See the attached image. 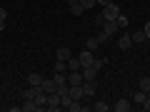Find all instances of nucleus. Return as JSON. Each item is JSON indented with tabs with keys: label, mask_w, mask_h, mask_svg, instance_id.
I'll return each mask as SVG.
<instances>
[{
	"label": "nucleus",
	"mask_w": 150,
	"mask_h": 112,
	"mask_svg": "<svg viewBox=\"0 0 150 112\" xmlns=\"http://www.w3.org/2000/svg\"><path fill=\"white\" fill-rule=\"evenodd\" d=\"M118 15H120V8L115 5L112 0L108 3V5H103V18H105L108 22H115V20H118Z\"/></svg>",
	"instance_id": "obj_1"
},
{
	"label": "nucleus",
	"mask_w": 150,
	"mask_h": 112,
	"mask_svg": "<svg viewBox=\"0 0 150 112\" xmlns=\"http://www.w3.org/2000/svg\"><path fill=\"white\" fill-rule=\"evenodd\" d=\"M45 107H48L50 112H58L60 107H63V102H60V95H58V92H50V95H48V105H45Z\"/></svg>",
	"instance_id": "obj_2"
},
{
	"label": "nucleus",
	"mask_w": 150,
	"mask_h": 112,
	"mask_svg": "<svg viewBox=\"0 0 150 112\" xmlns=\"http://www.w3.org/2000/svg\"><path fill=\"white\" fill-rule=\"evenodd\" d=\"M78 60H80V65H83V67H88V65H93L95 55H93V50H88V48H85L80 55H78Z\"/></svg>",
	"instance_id": "obj_3"
},
{
	"label": "nucleus",
	"mask_w": 150,
	"mask_h": 112,
	"mask_svg": "<svg viewBox=\"0 0 150 112\" xmlns=\"http://www.w3.org/2000/svg\"><path fill=\"white\" fill-rule=\"evenodd\" d=\"M83 82H85V80H83L80 70H73V72L68 75V85H83Z\"/></svg>",
	"instance_id": "obj_4"
},
{
	"label": "nucleus",
	"mask_w": 150,
	"mask_h": 112,
	"mask_svg": "<svg viewBox=\"0 0 150 112\" xmlns=\"http://www.w3.org/2000/svg\"><path fill=\"white\" fill-rule=\"evenodd\" d=\"M130 45H133V37H130V32H123V35L118 37V48H120V50H128Z\"/></svg>",
	"instance_id": "obj_5"
},
{
	"label": "nucleus",
	"mask_w": 150,
	"mask_h": 112,
	"mask_svg": "<svg viewBox=\"0 0 150 112\" xmlns=\"http://www.w3.org/2000/svg\"><path fill=\"white\" fill-rule=\"evenodd\" d=\"M55 87H58V85H55L53 77H43V85H40V90H43V92H48V95H50V92H55Z\"/></svg>",
	"instance_id": "obj_6"
},
{
	"label": "nucleus",
	"mask_w": 150,
	"mask_h": 112,
	"mask_svg": "<svg viewBox=\"0 0 150 112\" xmlns=\"http://www.w3.org/2000/svg\"><path fill=\"white\" fill-rule=\"evenodd\" d=\"M28 85H30V87H40V85H43V75H40V72H30V75H28Z\"/></svg>",
	"instance_id": "obj_7"
},
{
	"label": "nucleus",
	"mask_w": 150,
	"mask_h": 112,
	"mask_svg": "<svg viewBox=\"0 0 150 112\" xmlns=\"http://www.w3.org/2000/svg\"><path fill=\"white\" fill-rule=\"evenodd\" d=\"M95 80H85V82H83V92H85V97H93V95H95Z\"/></svg>",
	"instance_id": "obj_8"
},
{
	"label": "nucleus",
	"mask_w": 150,
	"mask_h": 112,
	"mask_svg": "<svg viewBox=\"0 0 150 112\" xmlns=\"http://www.w3.org/2000/svg\"><path fill=\"white\" fill-rule=\"evenodd\" d=\"M112 107H115V112H128L130 107H133V102H130V100H125V97H123V100H118V102H115Z\"/></svg>",
	"instance_id": "obj_9"
},
{
	"label": "nucleus",
	"mask_w": 150,
	"mask_h": 112,
	"mask_svg": "<svg viewBox=\"0 0 150 112\" xmlns=\"http://www.w3.org/2000/svg\"><path fill=\"white\" fill-rule=\"evenodd\" d=\"M80 72H83V80H95V77H98V70L93 67V65H88V67H83Z\"/></svg>",
	"instance_id": "obj_10"
},
{
	"label": "nucleus",
	"mask_w": 150,
	"mask_h": 112,
	"mask_svg": "<svg viewBox=\"0 0 150 112\" xmlns=\"http://www.w3.org/2000/svg\"><path fill=\"white\" fill-rule=\"evenodd\" d=\"M70 97H73V100H80V97H85L83 85H70Z\"/></svg>",
	"instance_id": "obj_11"
},
{
	"label": "nucleus",
	"mask_w": 150,
	"mask_h": 112,
	"mask_svg": "<svg viewBox=\"0 0 150 112\" xmlns=\"http://www.w3.org/2000/svg\"><path fill=\"white\" fill-rule=\"evenodd\" d=\"M70 57H73V52H70V48H65V45H60V48H58V60H65V62H68Z\"/></svg>",
	"instance_id": "obj_12"
},
{
	"label": "nucleus",
	"mask_w": 150,
	"mask_h": 112,
	"mask_svg": "<svg viewBox=\"0 0 150 112\" xmlns=\"http://www.w3.org/2000/svg\"><path fill=\"white\" fill-rule=\"evenodd\" d=\"M20 110H25V112H38V110H40V107L35 105V100H23Z\"/></svg>",
	"instance_id": "obj_13"
},
{
	"label": "nucleus",
	"mask_w": 150,
	"mask_h": 112,
	"mask_svg": "<svg viewBox=\"0 0 150 112\" xmlns=\"http://www.w3.org/2000/svg\"><path fill=\"white\" fill-rule=\"evenodd\" d=\"M130 37H133V43H135V45H138V43H145V40H148L145 30H135V32H130Z\"/></svg>",
	"instance_id": "obj_14"
},
{
	"label": "nucleus",
	"mask_w": 150,
	"mask_h": 112,
	"mask_svg": "<svg viewBox=\"0 0 150 112\" xmlns=\"http://www.w3.org/2000/svg\"><path fill=\"white\" fill-rule=\"evenodd\" d=\"M115 30H118V25H115V22H108V20H105V25H103V32L112 37V35H115Z\"/></svg>",
	"instance_id": "obj_15"
},
{
	"label": "nucleus",
	"mask_w": 150,
	"mask_h": 112,
	"mask_svg": "<svg viewBox=\"0 0 150 112\" xmlns=\"http://www.w3.org/2000/svg\"><path fill=\"white\" fill-rule=\"evenodd\" d=\"M68 70H70V72H73V70H83V65H80V60L75 57V55H73V57L68 60Z\"/></svg>",
	"instance_id": "obj_16"
},
{
	"label": "nucleus",
	"mask_w": 150,
	"mask_h": 112,
	"mask_svg": "<svg viewBox=\"0 0 150 112\" xmlns=\"http://www.w3.org/2000/svg\"><path fill=\"white\" fill-rule=\"evenodd\" d=\"M40 90V87H28L25 92H23V100H35V92Z\"/></svg>",
	"instance_id": "obj_17"
},
{
	"label": "nucleus",
	"mask_w": 150,
	"mask_h": 112,
	"mask_svg": "<svg viewBox=\"0 0 150 112\" xmlns=\"http://www.w3.org/2000/svg\"><path fill=\"white\" fill-rule=\"evenodd\" d=\"M93 110H98V112H108V110H110V105H108V102H103V100H98L95 105H93Z\"/></svg>",
	"instance_id": "obj_18"
},
{
	"label": "nucleus",
	"mask_w": 150,
	"mask_h": 112,
	"mask_svg": "<svg viewBox=\"0 0 150 112\" xmlns=\"http://www.w3.org/2000/svg\"><path fill=\"white\" fill-rule=\"evenodd\" d=\"M115 25H118V27H123V30H125V27L130 25V20H128V18L123 15V13H120V15H118V20H115Z\"/></svg>",
	"instance_id": "obj_19"
},
{
	"label": "nucleus",
	"mask_w": 150,
	"mask_h": 112,
	"mask_svg": "<svg viewBox=\"0 0 150 112\" xmlns=\"http://www.w3.org/2000/svg\"><path fill=\"white\" fill-rule=\"evenodd\" d=\"M70 13H73V15L78 18V15H83V13H85V8H83L80 3H75V5H70Z\"/></svg>",
	"instance_id": "obj_20"
},
{
	"label": "nucleus",
	"mask_w": 150,
	"mask_h": 112,
	"mask_svg": "<svg viewBox=\"0 0 150 112\" xmlns=\"http://www.w3.org/2000/svg\"><path fill=\"white\" fill-rule=\"evenodd\" d=\"M55 72H65V70H68V62H65V60H55Z\"/></svg>",
	"instance_id": "obj_21"
},
{
	"label": "nucleus",
	"mask_w": 150,
	"mask_h": 112,
	"mask_svg": "<svg viewBox=\"0 0 150 112\" xmlns=\"http://www.w3.org/2000/svg\"><path fill=\"white\" fill-rule=\"evenodd\" d=\"M145 97H148V92L138 90V92H135V97H133V100H135V105H143V102H145Z\"/></svg>",
	"instance_id": "obj_22"
},
{
	"label": "nucleus",
	"mask_w": 150,
	"mask_h": 112,
	"mask_svg": "<svg viewBox=\"0 0 150 112\" xmlns=\"http://www.w3.org/2000/svg\"><path fill=\"white\" fill-rule=\"evenodd\" d=\"M138 85H140V90H143V92H150V75H148V77H143Z\"/></svg>",
	"instance_id": "obj_23"
},
{
	"label": "nucleus",
	"mask_w": 150,
	"mask_h": 112,
	"mask_svg": "<svg viewBox=\"0 0 150 112\" xmlns=\"http://www.w3.org/2000/svg\"><path fill=\"white\" fill-rule=\"evenodd\" d=\"M105 62H108V60H105V57H100V60H93V67H95V70H98V72H100V70H103V67H105Z\"/></svg>",
	"instance_id": "obj_24"
},
{
	"label": "nucleus",
	"mask_w": 150,
	"mask_h": 112,
	"mask_svg": "<svg viewBox=\"0 0 150 112\" xmlns=\"http://www.w3.org/2000/svg\"><path fill=\"white\" fill-rule=\"evenodd\" d=\"M98 45H100V43H98V37H88V43H85V48H88V50H95Z\"/></svg>",
	"instance_id": "obj_25"
},
{
	"label": "nucleus",
	"mask_w": 150,
	"mask_h": 112,
	"mask_svg": "<svg viewBox=\"0 0 150 112\" xmlns=\"http://www.w3.org/2000/svg\"><path fill=\"white\" fill-rule=\"evenodd\" d=\"M80 5L85 8V10H90V8H95L98 3H95V0H80Z\"/></svg>",
	"instance_id": "obj_26"
},
{
	"label": "nucleus",
	"mask_w": 150,
	"mask_h": 112,
	"mask_svg": "<svg viewBox=\"0 0 150 112\" xmlns=\"http://www.w3.org/2000/svg\"><path fill=\"white\" fill-rule=\"evenodd\" d=\"M95 37H98V43H100V45H103V43H108V40H110V35H105V32H103V30H100V35H95Z\"/></svg>",
	"instance_id": "obj_27"
},
{
	"label": "nucleus",
	"mask_w": 150,
	"mask_h": 112,
	"mask_svg": "<svg viewBox=\"0 0 150 112\" xmlns=\"http://www.w3.org/2000/svg\"><path fill=\"white\" fill-rule=\"evenodd\" d=\"M5 18H8V10H5V8H0V22H5Z\"/></svg>",
	"instance_id": "obj_28"
},
{
	"label": "nucleus",
	"mask_w": 150,
	"mask_h": 112,
	"mask_svg": "<svg viewBox=\"0 0 150 112\" xmlns=\"http://www.w3.org/2000/svg\"><path fill=\"white\" fill-rule=\"evenodd\" d=\"M143 110H145V112H150V97H145V102H143Z\"/></svg>",
	"instance_id": "obj_29"
},
{
	"label": "nucleus",
	"mask_w": 150,
	"mask_h": 112,
	"mask_svg": "<svg viewBox=\"0 0 150 112\" xmlns=\"http://www.w3.org/2000/svg\"><path fill=\"white\" fill-rule=\"evenodd\" d=\"M143 30H145V35H148V40H150V20L145 22V27H143Z\"/></svg>",
	"instance_id": "obj_30"
},
{
	"label": "nucleus",
	"mask_w": 150,
	"mask_h": 112,
	"mask_svg": "<svg viewBox=\"0 0 150 112\" xmlns=\"http://www.w3.org/2000/svg\"><path fill=\"white\" fill-rule=\"evenodd\" d=\"M98 5H108V3H110V0H95Z\"/></svg>",
	"instance_id": "obj_31"
},
{
	"label": "nucleus",
	"mask_w": 150,
	"mask_h": 112,
	"mask_svg": "<svg viewBox=\"0 0 150 112\" xmlns=\"http://www.w3.org/2000/svg\"><path fill=\"white\" fill-rule=\"evenodd\" d=\"M75 3H80V0H68V5H75Z\"/></svg>",
	"instance_id": "obj_32"
}]
</instances>
